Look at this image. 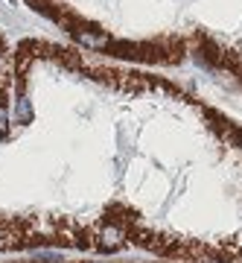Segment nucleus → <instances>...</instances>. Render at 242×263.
Here are the masks:
<instances>
[{
  "instance_id": "f257e3e1",
  "label": "nucleus",
  "mask_w": 242,
  "mask_h": 263,
  "mask_svg": "<svg viewBox=\"0 0 242 263\" xmlns=\"http://www.w3.org/2000/svg\"><path fill=\"white\" fill-rule=\"evenodd\" d=\"M32 263H53V260H32ZM56 263H93V260H56ZM99 263V260H96Z\"/></svg>"
}]
</instances>
